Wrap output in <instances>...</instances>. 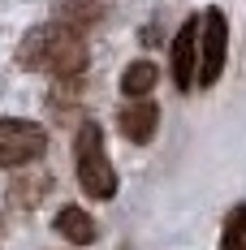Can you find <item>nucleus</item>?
<instances>
[{
  "instance_id": "f257e3e1",
  "label": "nucleus",
  "mask_w": 246,
  "mask_h": 250,
  "mask_svg": "<svg viewBox=\"0 0 246 250\" xmlns=\"http://www.w3.org/2000/svg\"><path fill=\"white\" fill-rule=\"evenodd\" d=\"M18 61H22V69L74 82L87 69V35L74 30V26H65V22H44L22 39Z\"/></svg>"
},
{
  "instance_id": "f03ea898",
  "label": "nucleus",
  "mask_w": 246,
  "mask_h": 250,
  "mask_svg": "<svg viewBox=\"0 0 246 250\" xmlns=\"http://www.w3.org/2000/svg\"><path fill=\"white\" fill-rule=\"evenodd\" d=\"M74 164H78V186L91 199H112L117 194V168L104 151V129L95 121H82L74 134Z\"/></svg>"
},
{
  "instance_id": "7ed1b4c3",
  "label": "nucleus",
  "mask_w": 246,
  "mask_h": 250,
  "mask_svg": "<svg viewBox=\"0 0 246 250\" xmlns=\"http://www.w3.org/2000/svg\"><path fill=\"white\" fill-rule=\"evenodd\" d=\"M224 56H229V18L221 9H203L199 13V74H195L199 91L221 82Z\"/></svg>"
},
{
  "instance_id": "20e7f679",
  "label": "nucleus",
  "mask_w": 246,
  "mask_h": 250,
  "mask_svg": "<svg viewBox=\"0 0 246 250\" xmlns=\"http://www.w3.org/2000/svg\"><path fill=\"white\" fill-rule=\"evenodd\" d=\"M48 151V129L22 117H0V168H22Z\"/></svg>"
},
{
  "instance_id": "39448f33",
  "label": "nucleus",
  "mask_w": 246,
  "mask_h": 250,
  "mask_svg": "<svg viewBox=\"0 0 246 250\" xmlns=\"http://www.w3.org/2000/svg\"><path fill=\"white\" fill-rule=\"evenodd\" d=\"M169 69H173L177 91H195V74H199V13H195V18H186L181 30L173 35Z\"/></svg>"
},
{
  "instance_id": "423d86ee",
  "label": "nucleus",
  "mask_w": 246,
  "mask_h": 250,
  "mask_svg": "<svg viewBox=\"0 0 246 250\" xmlns=\"http://www.w3.org/2000/svg\"><path fill=\"white\" fill-rule=\"evenodd\" d=\"M117 125H121V134L130 138V143H151L156 138V125H160V108H156V100H130L121 108V117H117Z\"/></svg>"
},
{
  "instance_id": "0eeeda50",
  "label": "nucleus",
  "mask_w": 246,
  "mask_h": 250,
  "mask_svg": "<svg viewBox=\"0 0 246 250\" xmlns=\"http://www.w3.org/2000/svg\"><path fill=\"white\" fill-rule=\"evenodd\" d=\"M56 233H61L65 242H74V246H91L99 237L95 220H91L82 207H61V211H56Z\"/></svg>"
},
{
  "instance_id": "6e6552de",
  "label": "nucleus",
  "mask_w": 246,
  "mask_h": 250,
  "mask_svg": "<svg viewBox=\"0 0 246 250\" xmlns=\"http://www.w3.org/2000/svg\"><path fill=\"white\" fill-rule=\"evenodd\" d=\"M156 82H160V69L151 61H130L121 74V91H125V100H151Z\"/></svg>"
},
{
  "instance_id": "1a4fd4ad",
  "label": "nucleus",
  "mask_w": 246,
  "mask_h": 250,
  "mask_svg": "<svg viewBox=\"0 0 246 250\" xmlns=\"http://www.w3.org/2000/svg\"><path fill=\"white\" fill-rule=\"evenodd\" d=\"M99 18H104V0H65L56 22H65V26H74V30H82V26L99 22Z\"/></svg>"
},
{
  "instance_id": "9d476101",
  "label": "nucleus",
  "mask_w": 246,
  "mask_h": 250,
  "mask_svg": "<svg viewBox=\"0 0 246 250\" xmlns=\"http://www.w3.org/2000/svg\"><path fill=\"white\" fill-rule=\"evenodd\" d=\"M48 190H52V173H35V177H26V181H13L9 186V199L18 203V207H35L39 194H48Z\"/></svg>"
},
{
  "instance_id": "9b49d317",
  "label": "nucleus",
  "mask_w": 246,
  "mask_h": 250,
  "mask_svg": "<svg viewBox=\"0 0 246 250\" xmlns=\"http://www.w3.org/2000/svg\"><path fill=\"white\" fill-rule=\"evenodd\" d=\"M221 250H246V203H238L221 229Z\"/></svg>"
}]
</instances>
